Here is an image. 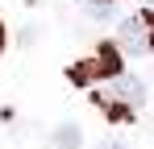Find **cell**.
Masks as SVG:
<instances>
[{"mask_svg":"<svg viewBox=\"0 0 154 149\" xmlns=\"http://www.w3.org/2000/svg\"><path fill=\"white\" fill-rule=\"evenodd\" d=\"M112 74H121V54L117 46H100L88 62H79L71 66V79L75 83H92V79H112Z\"/></svg>","mask_w":154,"mask_h":149,"instance_id":"6da1fadb","label":"cell"},{"mask_svg":"<svg viewBox=\"0 0 154 149\" xmlns=\"http://www.w3.org/2000/svg\"><path fill=\"white\" fill-rule=\"evenodd\" d=\"M117 46L125 50V54H150V21H146V13L121 21V29H117Z\"/></svg>","mask_w":154,"mask_h":149,"instance_id":"7a4b0ae2","label":"cell"},{"mask_svg":"<svg viewBox=\"0 0 154 149\" xmlns=\"http://www.w3.org/2000/svg\"><path fill=\"white\" fill-rule=\"evenodd\" d=\"M104 95L117 99V104H125V108H137V104L146 99V87H142V79H133V74H112V87H108Z\"/></svg>","mask_w":154,"mask_h":149,"instance_id":"3957f363","label":"cell"},{"mask_svg":"<svg viewBox=\"0 0 154 149\" xmlns=\"http://www.w3.org/2000/svg\"><path fill=\"white\" fill-rule=\"evenodd\" d=\"M54 145H58V149H79V128H75V124H63L58 137H54Z\"/></svg>","mask_w":154,"mask_h":149,"instance_id":"277c9868","label":"cell"},{"mask_svg":"<svg viewBox=\"0 0 154 149\" xmlns=\"http://www.w3.org/2000/svg\"><path fill=\"white\" fill-rule=\"evenodd\" d=\"M146 21H150V54H154V13H146Z\"/></svg>","mask_w":154,"mask_h":149,"instance_id":"5b68a950","label":"cell"},{"mask_svg":"<svg viewBox=\"0 0 154 149\" xmlns=\"http://www.w3.org/2000/svg\"><path fill=\"white\" fill-rule=\"evenodd\" d=\"M100 149H125V145H117V141H104V145Z\"/></svg>","mask_w":154,"mask_h":149,"instance_id":"8992f818","label":"cell"},{"mask_svg":"<svg viewBox=\"0 0 154 149\" xmlns=\"http://www.w3.org/2000/svg\"><path fill=\"white\" fill-rule=\"evenodd\" d=\"M0 50H4V25H0Z\"/></svg>","mask_w":154,"mask_h":149,"instance_id":"52a82bcc","label":"cell"}]
</instances>
